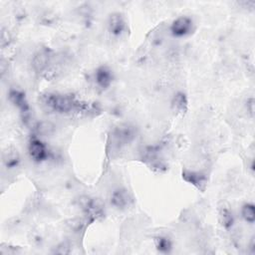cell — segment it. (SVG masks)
Returning <instances> with one entry per match:
<instances>
[{
    "label": "cell",
    "instance_id": "obj_1",
    "mask_svg": "<svg viewBox=\"0 0 255 255\" xmlns=\"http://www.w3.org/2000/svg\"><path fill=\"white\" fill-rule=\"evenodd\" d=\"M42 105L50 112L57 114H70L83 112L86 108L85 103L78 100L72 94L46 93L41 96Z\"/></svg>",
    "mask_w": 255,
    "mask_h": 255
},
{
    "label": "cell",
    "instance_id": "obj_2",
    "mask_svg": "<svg viewBox=\"0 0 255 255\" xmlns=\"http://www.w3.org/2000/svg\"><path fill=\"white\" fill-rule=\"evenodd\" d=\"M194 29V22L189 16H179L170 24V33L175 38H182L190 35Z\"/></svg>",
    "mask_w": 255,
    "mask_h": 255
},
{
    "label": "cell",
    "instance_id": "obj_3",
    "mask_svg": "<svg viewBox=\"0 0 255 255\" xmlns=\"http://www.w3.org/2000/svg\"><path fill=\"white\" fill-rule=\"evenodd\" d=\"M28 153L30 158L35 162H42L49 157V148L44 141L33 137L28 143Z\"/></svg>",
    "mask_w": 255,
    "mask_h": 255
},
{
    "label": "cell",
    "instance_id": "obj_4",
    "mask_svg": "<svg viewBox=\"0 0 255 255\" xmlns=\"http://www.w3.org/2000/svg\"><path fill=\"white\" fill-rule=\"evenodd\" d=\"M94 81L99 89L107 90L114 81V74L108 66H100L94 73Z\"/></svg>",
    "mask_w": 255,
    "mask_h": 255
},
{
    "label": "cell",
    "instance_id": "obj_5",
    "mask_svg": "<svg viewBox=\"0 0 255 255\" xmlns=\"http://www.w3.org/2000/svg\"><path fill=\"white\" fill-rule=\"evenodd\" d=\"M134 135L135 132L133 127L125 125L116 128V130L114 131L113 138L117 146H122L130 142L134 138Z\"/></svg>",
    "mask_w": 255,
    "mask_h": 255
},
{
    "label": "cell",
    "instance_id": "obj_6",
    "mask_svg": "<svg viewBox=\"0 0 255 255\" xmlns=\"http://www.w3.org/2000/svg\"><path fill=\"white\" fill-rule=\"evenodd\" d=\"M110 201L114 207L118 209H126L130 205L132 198L127 189L117 188L112 192Z\"/></svg>",
    "mask_w": 255,
    "mask_h": 255
},
{
    "label": "cell",
    "instance_id": "obj_7",
    "mask_svg": "<svg viewBox=\"0 0 255 255\" xmlns=\"http://www.w3.org/2000/svg\"><path fill=\"white\" fill-rule=\"evenodd\" d=\"M81 202H82V208L85 211L87 216L93 219H97L99 216L103 215V212H104L103 205L99 200L95 198L85 197L84 199L81 200Z\"/></svg>",
    "mask_w": 255,
    "mask_h": 255
},
{
    "label": "cell",
    "instance_id": "obj_8",
    "mask_svg": "<svg viewBox=\"0 0 255 255\" xmlns=\"http://www.w3.org/2000/svg\"><path fill=\"white\" fill-rule=\"evenodd\" d=\"M127 23L124 16L120 13H114L110 16L108 21V30L114 36H121L125 33Z\"/></svg>",
    "mask_w": 255,
    "mask_h": 255
},
{
    "label": "cell",
    "instance_id": "obj_9",
    "mask_svg": "<svg viewBox=\"0 0 255 255\" xmlns=\"http://www.w3.org/2000/svg\"><path fill=\"white\" fill-rule=\"evenodd\" d=\"M8 99L16 108H18L22 113L28 112L29 105L25 94L17 89H11L8 94Z\"/></svg>",
    "mask_w": 255,
    "mask_h": 255
},
{
    "label": "cell",
    "instance_id": "obj_10",
    "mask_svg": "<svg viewBox=\"0 0 255 255\" xmlns=\"http://www.w3.org/2000/svg\"><path fill=\"white\" fill-rule=\"evenodd\" d=\"M49 58H50V53L48 49H41L39 50L33 57L32 60V66L33 69L36 72H42L44 71L49 63Z\"/></svg>",
    "mask_w": 255,
    "mask_h": 255
},
{
    "label": "cell",
    "instance_id": "obj_11",
    "mask_svg": "<svg viewBox=\"0 0 255 255\" xmlns=\"http://www.w3.org/2000/svg\"><path fill=\"white\" fill-rule=\"evenodd\" d=\"M182 177L189 183L195 185L198 188H202L201 185L206 184V178L204 174L197 172V171H189V170H184L182 172Z\"/></svg>",
    "mask_w": 255,
    "mask_h": 255
},
{
    "label": "cell",
    "instance_id": "obj_12",
    "mask_svg": "<svg viewBox=\"0 0 255 255\" xmlns=\"http://www.w3.org/2000/svg\"><path fill=\"white\" fill-rule=\"evenodd\" d=\"M154 245L156 250L160 253H169L172 249V241L169 237L163 235L154 238Z\"/></svg>",
    "mask_w": 255,
    "mask_h": 255
},
{
    "label": "cell",
    "instance_id": "obj_13",
    "mask_svg": "<svg viewBox=\"0 0 255 255\" xmlns=\"http://www.w3.org/2000/svg\"><path fill=\"white\" fill-rule=\"evenodd\" d=\"M187 99L185 95L181 92H178L174 95L172 100V108L177 114H183L186 111Z\"/></svg>",
    "mask_w": 255,
    "mask_h": 255
},
{
    "label": "cell",
    "instance_id": "obj_14",
    "mask_svg": "<svg viewBox=\"0 0 255 255\" xmlns=\"http://www.w3.org/2000/svg\"><path fill=\"white\" fill-rule=\"evenodd\" d=\"M241 216L242 218L252 224L255 221V206L253 203H244L241 207Z\"/></svg>",
    "mask_w": 255,
    "mask_h": 255
},
{
    "label": "cell",
    "instance_id": "obj_15",
    "mask_svg": "<svg viewBox=\"0 0 255 255\" xmlns=\"http://www.w3.org/2000/svg\"><path fill=\"white\" fill-rule=\"evenodd\" d=\"M220 223L226 229L232 227L234 223V217L232 215V212L228 208H223L220 211Z\"/></svg>",
    "mask_w": 255,
    "mask_h": 255
},
{
    "label": "cell",
    "instance_id": "obj_16",
    "mask_svg": "<svg viewBox=\"0 0 255 255\" xmlns=\"http://www.w3.org/2000/svg\"><path fill=\"white\" fill-rule=\"evenodd\" d=\"M4 164L7 168H14L18 165L20 161L19 154L16 151H9L4 155Z\"/></svg>",
    "mask_w": 255,
    "mask_h": 255
}]
</instances>
